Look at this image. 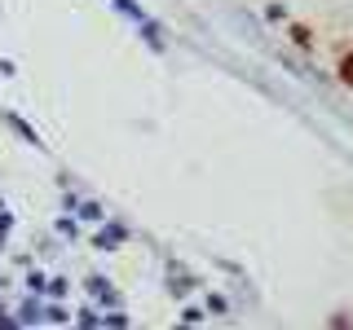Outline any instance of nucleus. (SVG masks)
Here are the masks:
<instances>
[{
  "instance_id": "nucleus-1",
  "label": "nucleus",
  "mask_w": 353,
  "mask_h": 330,
  "mask_svg": "<svg viewBox=\"0 0 353 330\" xmlns=\"http://www.w3.org/2000/svg\"><path fill=\"white\" fill-rule=\"evenodd\" d=\"M340 80L353 88V53H340Z\"/></svg>"
}]
</instances>
